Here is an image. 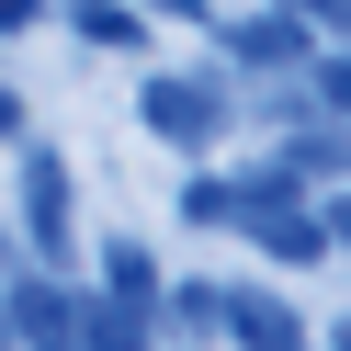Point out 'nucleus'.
Wrapping results in <instances>:
<instances>
[{
    "label": "nucleus",
    "instance_id": "2",
    "mask_svg": "<svg viewBox=\"0 0 351 351\" xmlns=\"http://www.w3.org/2000/svg\"><path fill=\"white\" fill-rule=\"evenodd\" d=\"M23 227H34V250H69V159L57 147H23Z\"/></svg>",
    "mask_w": 351,
    "mask_h": 351
},
{
    "label": "nucleus",
    "instance_id": "8",
    "mask_svg": "<svg viewBox=\"0 0 351 351\" xmlns=\"http://www.w3.org/2000/svg\"><path fill=\"white\" fill-rule=\"evenodd\" d=\"M23 23H34V0H0V34H23Z\"/></svg>",
    "mask_w": 351,
    "mask_h": 351
},
{
    "label": "nucleus",
    "instance_id": "7",
    "mask_svg": "<svg viewBox=\"0 0 351 351\" xmlns=\"http://www.w3.org/2000/svg\"><path fill=\"white\" fill-rule=\"evenodd\" d=\"M317 80H328V102H351V57H328V69H317Z\"/></svg>",
    "mask_w": 351,
    "mask_h": 351
},
{
    "label": "nucleus",
    "instance_id": "1",
    "mask_svg": "<svg viewBox=\"0 0 351 351\" xmlns=\"http://www.w3.org/2000/svg\"><path fill=\"white\" fill-rule=\"evenodd\" d=\"M136 125L170 147V159H204V147L227 136V91H215V80H182V69H159V80L136 91Z\"/></svg>",
    "mask_w": 351,
    "mask_h": 351
},
{
    "label": "nucleus",
    "instance_id": "5",
    "mask_svg": "<svg viewBox=\"0 0 351 351\" xmlns=\"http://www.w3.org/2000/svg\"><path fill=\"white\" fill-rule=\"evenodd\" d=\"M250 215H261L250 238H261L272 261H317V250H328V227H306V215H295V204H272V193H250Z\"/></svg>",
    "mask_w": 351,
    "mask_h": 351
},
{
    "label": "nucleus",
    "instance_id": "9",
    "mask_svg": "<svg viewBox=\"0 0 351 351\" xmlns=\"http://www.w3.org/2000/svg\"><path fill=\"white\" fill-rule=\"evenodd\" d=\"M340 238H351V193H340Z\"/></svg>",
    "mask_w": 351,
    "mask_h": 351
},
{
    "label": "nucleus",
    "instance_id": "4",
    "mask_svg": "<svg viewBox=\"0 0 351 351\" xmlns=\"http://www.w3.org/2000/svg\"><path fill=\"white\" fill-rule=\"evenodd\" d=\"M57 12H69V34L102 46V57H136L147 46V12H136V0H57Z\"/></svg>",
    "mask_w": 351,
    "mask_h": 351
},
{
    "label": "nucleus",
    "instance_id": "3",
    "mask_svg": "<svg viewBox=\"0 0 351 351\" xmlns=\"http://www.w3.org/2000/svg\"><path fill=\"white\" fill-rule=\"evenodd\" d=\"M227 57L238 69H306V23L295 12H250V23H227Z\"/></svg>",
    "mask_w": 351,
    "mask_h": 351
},
{
    "label": "nucleus",
    "instance_id": "6",
    "mask_svg": "<svg viewBox=\"0 0 351 351\" xmlns=\"http://www.w3.org/2000/svg\"><path fill=\"white\" fill-rule=\"evenodd\" d=\"M0 136H23V91H12V80H0Z\"/></svg>",
    "mask_w": 351,
    "mask_h": 351
}]
</instances>
